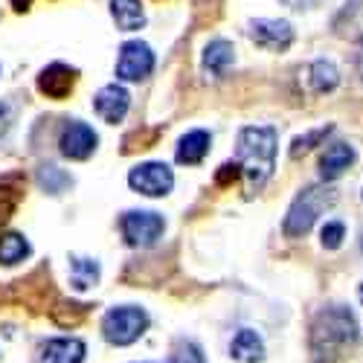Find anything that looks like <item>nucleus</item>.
Wrapping results in <instances>:
<instances>
[{"label":"nucleus","mask_w":363,"mask_h":363,"mask_svg":"<svg viewBox=\"0 0 363 363\" xmlns=\"http://www.w3.org/2000/svg\"><path fill=\"white\" fill-rule=\"evenodd\" d=\"M320 238H323V247H325V250H337V247L343 245V238H346L343 221H325Z\"/></svg>","instance_id":"22"},{"label":"nucleus","mask_w":363,"mask_h":363,"mask_svg":"<svg viewBox=\"0 0 363 363\" xmlns=\"http://www.w3.org/2000/svg\"><path fill=\"white\" fill-rule=\"evenodd\" d=\"M357 73H360V79H363V38H360V44H357Z\"/></svg>","instance_id":"29"},{"label":"nucleus","mask_w":363,"mask_h":363,"mask_svg":"<svg viewBox=\"0 0 363 363\" xmlns=\"http://www.w3.org/2000/svg\"><path fill=\"white\" fill-rule=\"evenodd\" d=\"M352 163H354V148L349 143H335V145H328L325 155L320 157V174H323V180H337Z\"/></svg>","instance_id":"15"},{"label":"nucleus","mask_w":363,"mask_h":363,"mask_svg":"<svg viewBox=\"0 0 363 363\" xmlns=\"http://www.w3.org/2000/svg\"><path fill=\"white\" fill-rule=\"evenodd\" d=\"M282 4L291 9H311L314 4H320V0H282Z\"/></svg>","instance_id":"27"},{"label":"nucleus","mask_w":363,"mask_h":363,"mask_svg":"<svg viewBox=\"0 0 363 363\" xmlns=\"http://www.w3.org/2000/svg\"><path fill=\"white\" fill-rule=\"evenodd\" d=\"M38 180H41V186H47V192H52V195H58V192H62V189L70 184V177H67V174H62L55 166H44Z\"/></svg>","instance_id":"23"},{"label":"nucleus","mask_w":363,"mask_h":363,"mask_svg":"<svg viewBox=\"0 0 363 363\" xmlns=\"http://www.w3.org/2000/svg\"><path fill=\"white\" fill-rule=\"evenodd\" d=\"M250 38L256 47L267 52H285L294 44V26L288 21H274V18H259L250 21Z\"/></svg>","instance_id":"8"},{"label":"nucleus","mask_w":363,"mask_h":363,"mask_svg":"<svg viewBox=\"0 0 363 363\" xmlns=\"http://www.w3.org/2000/svg\"><path fill=\"white\" fill-rule=\"evenodd\" d=\"M360 250H363V230H360Z\"/></svg>","instance_id":"31"},{"label":"nucleus","mask_w":363,"mask_h":363,"mask_svg":"<svg viewBox=\"0 0 363 363\" xmlns=\"http://www.w3.org/2000/svg\"><path fill=\"white\" fill-rule=\"evenodd\" d=\"M357 296H360V302H363V285H360V288H357Z\"/></svg>","instance_id":"30"},{"label":"nucleus","mask_w":363,"mask_h":363,"mask_svg":"<svg viewBox=\"0 0 363 363\" xmlns=\"http://www.w3.org/2000/svg\"><path fill=\"white\" fill-rule=\"evenodd\" d=\"M357 343V320L349 308H323L308 331V352L314 363H337Z\"/></svg>","instance_id":"1"},{"label":"nucleus","mask_w":363,"mask_h":363,"mask_svg":"<svg viewBox=\"0 0 363 363\" xmlns=\"http://www.w3.org/2000/svg\"><path fill=\"white\" fill-rule=\"evenodd\" d=\"M155 70V52L145 41H128L119 47V58H116V79L123 82H140L145 76H151Z\"/></svg>","instance_id":"7"},{"label":"nucleus","mask_w":363,"mask_h":363,"mask_svg":"<svg viewBox=\"0 0 363 363\" xmlns=\"http://www.w3.org/2000/svg\"><path fill=\"white\" fill-rule=\"evenodd\" d=\"M128 186L145 198H163L174 186V172L166 163L148 160V163H140L128 172Z\"/></svg>","instance_id":"5"},{"label":"nucleus","mask_w":363,"mask_h":363,"mask_svg":"<svg viewBox=\"0 0 363 363\" xmlns=\"http://www.w3.org/2000/svg\"><path fill=\"white\" fill-rule=\"evenodd\" d=\"M308 82L314 94H328V90H335L340 84V70L331 62H325V58H320V62L308 67Z\"/></svg>","instance_id":"18"},{"label":"nucleus","mask_w":363,"mask_h":363,"mask_svg":"<svg viewBox=\"0 0 363 363\" xmlns=\"http://www.w3.org/2000/svg\"><path fill=\"white\" fill-rule=\"evenodd\" d=\"M279 134L274 125H247L238 131V166L247 177V192H259L277 166Z\"/></svg>","instance_id":"2"},{"label":"nucleus","mask_w":363,"mask_h":363,"mask_svg":"<svg viewBox=\"0 0 363 363\" xmlns=\"http://www.w3.org/2000/svg\"><path fill=\"white\" fill-rule=\"evenodd\" d=\"M238 174H241V166L238 163H224L221 172L216 174V180H218L221 186H227V184H233V180H238Z\"/></svg>","instance_id":"26"},{"label":"nucleus","mask_w":363,"mask_h":363,"mask_svg":"<svg viewBox=\"0 0 363 363\" xmlns=\"http://www.w3.org/2000/svg\"><path fill=\"white\" fill-rule=\"evenodd\" d=\"M169 363H206V360H203V352H201L198 343H192V340H180V343L172 349Z\"/></svg>","instance_id":"21"},{"label":"nucleus","mask_w":363,"mask_h":363,"mask_svg":"<svg viewBox=\"0 0 363 363\" xmlns=\"http://www.w3.org/2000/svg\"><path fill=\"white\" fill-rule=\"evenodd\" d=\"M94 108H96V113L105 119V123L116 125V123H123L128 108H131V94L123 84H116V82L105 84L99 94L94 96Z\"/></svg>","instance_id":"10"},{"label":"nucleus","mask_w":363,"mask_h":363,"mask_svg":"<svg viewBox=\"0 0 363 363\" xmlns=\"http://www.w3.org/2000/svg\"><path fill=\"white\" fill-rule=\"evenodd\" d=\"M84 343L79 337H52L41 346V363H82Z\"/></svg>","instance_id":"13"},{"label":"nucleus","mask_w":363,"mask_h":363,"mask_svg":"<svg viewBox=\"0 0 363 363\" xmlns=\"http://www.w3.org/2000/svg\"><path fill=\"white\" fill-rule=\"evenodd\" d=\"M230 354L238 363H262L264 360V343L253 328H241L230 343Z\"/></svg>","instance_id":"16"},{"label":"nucleus","mask_w":363,"mask_h":363,"mask_svg":"<svg viewBox=\"0 0 363 363\" xmlns=\"http://www.w3.org/2000/svg\"><path fill=\"white\" fill-rule=\"evenodd\" d=\"M203 70L213 76V79H224L235 62V47L227 41V38H216L203 47Z\"/></svg>","instance_id":"12"},{"label":"nucleus","mask_w":363,"mask_h":363,"mask_svg":"<svg viewBox=\"0 0 363 363\" xmlns=\"http://www.w3.org/2000/svg\"><path fill=\"white\" fill-rule=\"evenodd\" d=\"M111 18L123 33H137L145 26V12L140 0H111Z\"/></svg>","instance_id":"17"},{"label":"nucleus","mask_w":363,"mask_h":363,"mask_svg":"<svg viewBox=\"0 0 363 363\" xmlns=\"http://www.w3.org/2000/svg\"><path fill=\"white\" fill-rule=\"evenodd\" d=\"M99 282V264L94 259H70V285L76 291H87Z\"/></svg>","instance_id":"20"},{"label":"nucleus","mask_w":363,"mask_h":363,"mask_svg":"<svg viewBox=\"0 0 363 363\" xmlns=\"http://www.w3.org/2000/svg\"><path fill=\"white\" fill-rule=\"evenodd\" d=\"M119 230H123L125 241L131 247H151L157 245V238L166 230L163 216L157 213H145V209H134V213H125L123 221H119Z\"/></svg>","instance_id":"6"},{"label":"nucleus","mask_w":363,"mask_h":363,"mask_svg":"<svg viewBox=\"0 0 363 363\" xmlns=\"http://www.w3.org/2000/svg\"><path fill=\"white\" fill-rule=\"evenodd\" d=\"M6 123H9V108L0 105V131H6Z\"/></svg>","instance_id":"28"},{"label":"nucleus","mask_w":363,"mask_h":363,"mask_svg":"<svg viewBox=\"0 0 363 363\" xmlns=\"http://www.w3.org/2000/svg\"><path fill=\"white\" fill-rule=\"evenodd\" d=\"M209 143H213V137H209V131L203 128H195L189 134L180 137L177 143V163H184V166H198L206 155H209Z\"/></svg>","instance_id":"14"},{"label":"nucleus","mask_w":363,"mask_h":363,"mask_svg":"<svg viewBox=\"0 0 363 363\" xmlns=\"http://www.w3.org/2000/svg\"><path fill=\"white\" fill-rule=\"evenodd\" d=\"M15 206H18V192L9 189V186H0V227L9 221V216L15 213Z\"/></svg>","instance_id":"25"},{"label":"nucleus","mask_w":363,"mask_h":363,"mask_svg":"<svg viewBox=\"0 0 363 363\" xmlns=\"http://www.w3.org/2000/svg\"><path fill=\"white\" fill-rule=\"evenodd\" d=\"M335 201H337V189H335V186H323V184L306 186V189H302V192L294 198L288 216H285V221H282V233H285L288 238L308 235L311 227L317 224V218L325 213L328 206H335Z\"/></svg>","instance_id":"3"},{"label":"nucleus","mask_w":363,"mask_h":363,"mask_svg":"<svg viewBox=\"0 0 363 363\" xmlns=\"http://www.w3.org/2000/svg\"><path fill=\"white\" fill-rule=\"evenodd\" d=\"M145 328H148V314L137 306L111 308L102 320V335L113 346H131L134 340L145 335Z\"/></svg>","instance_id":"4"},{"label":"nucleus","mask_w":363,"mask_h":363,"mask_svg":"<svg viewBox=\"0 0 363 363\" xmlns=\"http://www.w3.org/2000/svg\"><path fill=\"white\" fill-rule=\"evenodd\" d=\"M96 143H99L96 131L90 128L87 123H79V119L67 123L62 128V140H58V145H62V155L70 157V160H87L96 151Z\"/></svg>","instance_id":"9"},{"label":"nucleus","mask_w":363,"mask_h":363,"mask_svg":"<svg viewBox=\"0 0 363 363\" xmlns=\"http://www.w3.org/2000/svg\"><path fill=\"white\" fill-rule=\"evenodd\" d=\"M29 253H33V247H29V241L23 235H18V233H4L0 235V264L12 267V264L23 262Z\"/></svg>","instance_id":"19"},{"label":"nucleus","mask_w":363,"mask_h":363,"mask_svg":"<svg viewBox=\"0 0 363 363\" xmlns=\"http://www.w3.org/2000/svg\"><path fill=\"white\" fill-rule=\"evenodd\" d=\"M360 201H363V189H360Z\"/></svg>","instance_id":"32"},{"label":"nucleus","mask_w":363,"mask_h":363,"mask_svg":"<svg viewBox=\"0 0 363 363\" xmlns=\"http://www.w3.org/2000/svg\"><path fill=\"white\" fill-rule=\"evenodd\" d=\"M73 84H76V70L67 65H58V62L44 67L38 76V90L47 99H67Z\"/></svg>","instance_id":"11"},{"label":"nucleus","mask_w":363,"mask_h":363,"mask_svg":"<svg viewBox=\"0 0 363 363\" xmlns=\"http://www.w3.org/2000/svg\"><path fill=\"white\" fill-rule=\"evenodd\" d=\"M331 134V125H325V128H317V131H311V134H306V137H296L294 140V145H291V157H299L302 151H311L320 140H325Z\"/></svg>","instance_id":"24"}]
</instances>
